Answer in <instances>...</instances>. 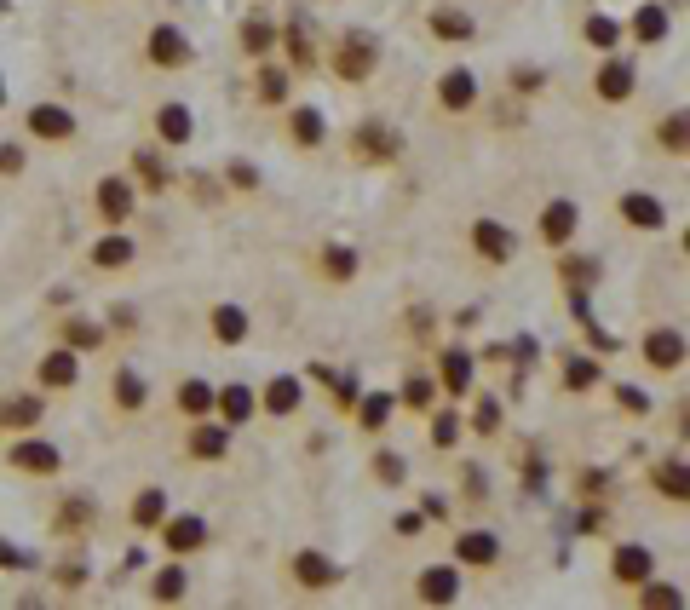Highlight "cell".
<instances>
[{
  "instance_id": "1",
  "label": "cell",
  "mask_w": 690,
  "mask_h": 610,
  "mask_svg": "<svg viewBox=\"0 0 690 610\" xmlns=\"http://www.w3.org/2000/svg\"><path fill=\"white\" fill-rule=\"evenodd\" d=\"M328 70L340 75L345 87L374 81V70H380V41H374L368 29H340V35H334V47H328Z\"/></svg>"
},
{
  "instance_id": "49",
  "label": "cell",
  "mask_w": 690,
  "mask_h": 610,
  "mask_svg": "<svg viewBox=\"0 0 690 610\" xmlns=\"http://www.w3.org/2000/svg\"><path fill=\"white\" fill-rule=\"evenodd\" d=\"M558 277H564V288H593L598 265L593 259H558Z\"/></svg>"
},
{
  "instance_id": "57",
  "label": "cell",
  "mask_w": 690,
  "mask_h": 610,
  "mask_svg": "<svg viewBox=\"0 0 690 610\" xmlns=\"http://www.w3.org/2000/svg\"><path fill=\"white\" fill-rule=\"evenodd\" d=\"M575 484H581V495H593V501H598V495H610V490H604V484H610V472H593V467H587Z\"/></svg>"
},
{
  "instance_id": "62",
  "label": "cell",
  "mask_w": 690,
  "mask_h": 610,
  "mask_svg": "<svg viewBox=\"0 0 690 610\" xmlns=\"http://www.w3.org/2000/svg\"><path fill=\"white\" fill-rule=\"evenodd\" d=\"M466 495H472V501L483 495V472L478 467H466Z\"/></svg>"
},
{
  "instance_id": "56",
  "label": "cell",
  "mask_w": 690,
  "mask_h": 610,
  "mask_svg": "<svg viewBox=\"0 0 690 610\" xmlns=\"http://www.w3.org/2000/svg\"><path fill=\"white\" fill-rule=\"evenodd\" d=\"M225 179H230L236 190H259V173H253L248 162H230V167H225Z\"/></svg>"
},
{
  "instance_id": "31",
  "label": "cell",
  "mask_w": 690,
  "mask_h": 610,
  "mask_svg": "<svg viewBox=\"0 0 690 610\" xmlns=\"http://www.w3.org/2000/svg\"><path fill=\"white\" fill-rule=\"evenodd\" d=\"M351 409H357V426H363L368 438H380L386 421H391V409H397V398H391V392H357Z\"/></svg>"
},
{
  "instance_id": "9",
  "label": "cell",
  "mask_w": 690,
  "mask_h": 610,
  "mask_svg": "<svg viewBox=\"0 0 690 610\" xmlns=\"http://www.w3.org/2000/svg\"><path fill=\"white\" fill-rule=\"evenodd\" d=\"M575 231H581V208H575L570 196H552L547 208H541V219H535V236L547 248H570Z\"/></svg>"
},
{
  "instance_id": "34",
  "label": "cell",
  "mask_w": 690,
  "mask_h": 610,
  "mask_svg": "<svg viewBox=\"0 0 690 610\" xmlns=\"http://www.w3.org/2000/svg\"><path fill=\"white\" fill-rule=\"evenodd\" d=\"M621 35H627V24L621 18H610V12H593V18H581V41L598 52H621Z\"/></svg>"
},
{
  "instance_id": "12",
  "label": "cell",
  "mask_w": 690,
  "mask_h": 610,
  "mask_svg": "<svg viewBox=\"0 0 690 610\" xmlns=\"http://www.w3.org/2000/svg\"><path fill=\"white\" fill-rule=\"evenodd\" d=\"M616 213H621V225H633V231H667V202L650 196V190H621Z\"/></svg>"
},
{
  "instance_id": "41",
  "label": "cell",
  "mask_w": 690,
  "mask_h": 610,
  "mask_svg": "<svg viewBox=\"0 0 690 610\" xmlns=\"http://www.w3.org/2000/svg\"><path fill=\"white\" fill-rule=\"evenodd\" d=\"M253 104H265V110H271V104H288V70H282V64H265V70H259Z\"/></svg>"
},
{
  "instance_id": "15",
  "label": "cell",
  "mask_w": 690,
  "mask_h": 610,
  "mask_svg": "<svg viewBox=\"0 0 690 610\" xmlns=\"http://www.w3.org/2000/svg\"><path fill=\"white\" fill-rule=\"evenodd\" d=\"M414 599L420 605H455L460 599V564H426L414 576Z\"/></svg>"
},
{
  "instance_id": "27",
  "label": "cell",
  "mask_w": 690,
  "mask_h": 610,
  "mask_svg": "<svg viewBox=\"0 0 690 610\" xmlns=\"http://www.w3.org/2000/svg\"><path fill=\"white\" fill-rule=\"evenodd\" d=\"M92 518H98L92 495H64V501H58V513H52V530H58V536H87Z\"/></svg>"
},
{
  "instance_id": "36",
  "label": "cell",
  "mask_w": 690,
  "mask_h": 610,
  "mask_svg": "<svg viewBox=\"0 0 690 610\" xmlns=\"http://www.w3.org/2000/svg\"><path fill=\"white\" fill-rule=\"evenodd\" d=\"M627 35L644 41V47H656V41L667 35V6H662V0H644L639 12H633V24H627Z\"/></svg>"
},
{
  "instance_id": "8",
  "label": "cell",
  "mask_w": 690,
  "mask_h": 610,
  "mask_svg": "<svg viewBox=\"0 0 690 610\" xmlns=\"http://www.w3.org/2000/svg\"><path fill=\"white\" fill-rule=\"evenodd\" d=\"M288 576H294L305 593H328V587H340V564L328 559V553H317V547H299L294 559H288Z\"/></svg>"
},
{
  "instance_id": "50",
  "label": "cell",
  "mask_w": 690,
  "mask_h": 610,
  "mask_svg": "<svg viewBox=\"0 0 690 610\" xmlns=\"http://www.w3.org/2000/svg\"><path fill=\"white\" fill-rule=\"evenodd\" d=\"M472 432H478V438H495V432H501V403L495 398L472 403Z\"/></svg>"
},
{
  "instance_id": "26",
  "label": "cell",
  "mask_w": 690,
  "mask_h": 610,
  "mask_svg": "<svg viewBox=\"0 0 690 610\" xmlns=\"http://www.w3.org/2000/svg\"><path fill=\"white\" fill-rule=\"evenodd\" d=\"M133 259H138V248H133V236L121 231V225H115L110 236L92 242V265H98V271H127Z\"/></svg>"
},
{
  "instance_id": "55",
  "label": "cell",
  "mask_w": 690,
  "mask_h": 610,
  "mask_svg": "<svg viewBox=\"0 0 690 610\" xmlns=\"http://www.w3.org/2000/svg\"><path fill=\"white\" fill-rule=\"evenodd\" d=\"M322 380L334 386V403H340V409H351V403H357V380H351V375H322Z\"/></svg>"
},
{
  "instance_id": "38",
  "label": "cell",
  "mask_w": 690,
  "mask_h": 610,
  "mask_svg": "<svg viewBox=\"0 0 690 610\" xmlns=\"http://www.w3.org/2000/svg\"><path fill=\"white\" fill-rule=\"evenodd\" d=\"M173 403H179V415H190V421H202V415H213V386L207 380H179V392H173Z\"/></svg>"
},
{
  "instance_id": "47",
  "label": "cell",
  "mask_w": 690,
  "mask_h": 610,
  "mask_svg": "<svg viewBox=\"0 0 690 610\" xmlns=\"http://www.w3.org/2000/svg\"><path fill=\"white\" fill-rule=\"evenodd\" d=\"M432 415V444L437 449H455L460 444V415H455V403H443V409H426Z\"/></svg>"
},
{
  "instance_id": "52",
  "label": "cell",
  "mask_w": 690,
  "mask_h": 610,
  "mask_svg": "<svg viewBox=\"0 0 690 610\" xmlns=\"http://www.w3.org/2000/svg\"><path fill=\"white\" fill-rule=\"evenodd\" d=\"M23 167H29V150H23V139H6V144H0V179H18Z\"/></svg>"
},
{
  "instance_id": "11",
  "label": "cell",
  "mask_w": 690,
  "mask_h": 610,
  "mask_svg": "<svg viewBox=\"0 0 690 610\" xmlns=\"http://www.w3.org/2000/svg\"><path fill=\"white\" fill-rule=\"evenodd\" d=\"M472 375H478V363H472L466 346H443V352H437V392L449 403L472 392Z\"/></svg>"
},
{
  "instance_id": "35",
  "label": "cell",
  "mask_w": 690,
  "mask_h": 610,
  "mask_svg": "<svg viewBox=\"0 0 690 610\" xmlns=\"http://www.w3.org/2000/svg\"><path fill=\"white\" fill-rule=\"evenodd\" d=\"M156 139L161 144H190V139H196V121H190L184 104H161V110H156Z\"/></svg>"
},
{
  "instance_id": "48",
  "label": "cell",
  "mask_w": 690,
  "mask_h": 610,
  "mask_svg": "<svg viewBox=\"0 0 690 610\" xmlns=\"http://www.w3.org/2000/svg\"><path fill=\"white\" fill-rule=\"evenodd\" d=\"M271 47H276V24H271V18H248V24H242V52L265 58Z\"/></svg>"
},
{
  "instance_id": "33",
  "label": "cell",
  "mask_w": 690,
  "mask_h": 610,
  "mask_svg": "<svg viewBox=\"0 0 690 610\" xmlns=\"http://www.w3.org/2000/svg\"><path fill=\"white\" fill-rule=\"evenodd\" d=\"M167 513H173V507H167V490H161V484H144V490L133 495V507H127L133 530H156Z\"/></svg>"
},
{
  "instance_id": "63",
  "label": "cell",
  "mask_w": 690,
  "mask_h": 610,
  "mask_svg": "<svg viewBox=\"0 0 690 610\" xmlns=\"http://www.w3.org/2000/svg\"><path fill=\"white\" fill-rule=\"evenodd\" d=\"M0 104H6V87H0Z\"/></svg>"
},
{
  "instance_id": "40",
  "label": "cell",
  "mask_w": 690,
  "mask_h": 610,
  "mask_svg": "<svg viewBox=\"0 0 690 610\" xmlns=\"http://www.w3.org/2000/svg\"><path fill=\"white\" fill-rule=\"evenodd\" d=\"M317 271H322L328 282H351V277H357V248H340V242H328V248L317 254Z\"/></svg>"
},
{
  "instance_id": "43",
  "label": "cell",
  "mask_w": 690,
  "mask_h": 610,
  "mask_svg": "<svg viewBox=\"0 0 690 610\" xmlns=\"http://www.w3.org/2000/svg\"><path fill=\"white\" fill-rule=\"evenodd\" d=\"M598 386V357L593 352H575L564 363V392H593Z\"/></svg>"
},
{
  "instance_id": "7",
  "label": "cell",
  "mask_w": 690,
  "mask_h": 610,
  "mask_svg": "<svg viewBox=\"0 0 690 610\" xmlns=\"http://www.w3.org/2000/svg\"><path fill=\"white\" fill-rule=\"evenodd\" d=\"M156 530H161V547H167L173 559H184V553H202V547H207V518L202 513H167Z\"/></svg>"
},
{
  "instance_id": "45",
  "label": "cell",
  "mask_w": 690,
  "mask_h": 610,
  "mask_svg": "<svg viewBox=\"0 0 690 610\" xmlns=\"http://www.w3.org/2000/svg\"><path fill=\"white\" fill-rule=\"evenodd\" d=\"M397 403L426 415V409L437 403V380H432V375H409V380H403V392H397Z\"/></svg>"
},
{
  "instance_id": "19",
  "label": "cell",
  "mask_w": 690,
  "mask_h": 610,
  "mask_svg": "<svg viewBox=\"0 0 690 610\" xmlns=\"http://www.w3.org/2000/svg\"><path fill=\"white\" fill-rule=\"evenodd\" d=\"M610 576H616L621 587H639L656 576V553L650 547H639V541H621L616 553H610Z\"/></svg>"
},
{
  "instance_id": "37",
  "label": "cell",
  "mask_w": 690,
  "mask_h": 610,
  "mask_svg": "<svg viewBox=\"0 0 690 610\" xmlns=\"http://www.w3.org/2000/svg\"><path fill=\"white\" fill-rule=\"evenodd\" d=\"M69 352H98L104 346V323H92V317H64V329H58Z\"/></svg>"
},
{
  "instance_id": "20",
  "label": "cell",
  "mask_w": 690,
  "mask_h": 610,
  "mask_svg": "<svg viewBox=\"0 0 690 610\" xmlns=\"http://www.w3.org/2000/svg\"><path fill=\"white\" fill-rule=\"evenodd\" d=\"M426 29H432V41H443V47H466V41L478 35L472 12H460V6H432V12H426Z\"/></svg>"
},
{
  "instance_id": "3",
  "label": "cell",
  "mask_w": 690,
  "mask_h": 610,
  "mask_svg": "<svg viewBox=\"0 0 690 610\" xmlns=\"http://www.w3.org/2000/svg\"><path fill=\"white\" fill-rule=\"evenodd\" d=\"M6 461H12V472H29V478H58L64 472V449L35 438V432H18L12 449H6Z\"/></svg>"
},
{
  "instance_id": "29",
  "label": "cell",
  "mask_w": 690,
  "mask_h": 610,
  "mask_svg": "<svg viewBox=\"0 0 690 610\" xmlns=\"http://www.w3.org/2000/svg\"><path fill=\"white\" fill-rule=\"evenodd\" d=\"M253 409H259V398H253V386H219L213 392V415L225 426H242V421H253Z\"/></svg>"
},
{
  "instance_id": "10",
  "label": "cell",
  "mask_w": 690,
  "mask_h": 610,
  "mask_svg": "<svg viewBox=\"0 0 690 610\" xmlns=\"http://www.w3.org/2000/svg\"><path fill=\"white\" fill-rule=\"evenodd\" d=\"M23 133L41 144H69L75 139V110L69 104H35L29 116H23Z\"/></svg>"
},
{
  "instance_id": "30",
  "label": "cell",
  "mask_w": 690,
  "mask_h": 610,
  "mask_svg": "<svg viewBox=\"0 0 690 610\" xmlns=\"http://www.w3.org/2000/svg\"><path fill=\"white\" fill-rule=\"evenodd\" d=\"M173 167H167V156L161 150H133V185H144V190H173Z\"/></svg>"
},
{
  "instance_id": "46",
  "label": "cell",
  "mask_w": 690,
  "mask_h": 610,
  "mask_svg": "<svg viewBox=\"0 0 690 610\" xmlns=\"http://www.w3.org/2000/svg\"><path fill=\"white\" fill-rule=\"evenodd\" d=\"M633 593H639L644 610H679V605H685V593H679V587H662L656 576H650V582H639Z\"/></svg>"
},
{
  "instance_id": "39",
  "label": "cell",
  "mask_w": 690,
  "mask_h": 610,
  "mask_svg": "<svg viewBox=\"0 0 690 610\" xmlns=\"http://www.w3.org/2000/svg\"><path fill=\"white\" fill-rule=\"evenodd\" d=\"M184 587H190V576H184V564H161L156 576H150V599L156 605H179Z\"/></svg>"
},
{
  "instance_id": "32",
  "label": "cell",
  "mask_w": 690,
  "mask_h": 610,
  "mask_svg": "<svg viewBox=\"0 0 690 610\" xmlns=\"http://www.w3.org/2000/svg\"><path fill=\"white\" fill-rule=\"evenodd\" d=\"M288 139H294L299 150H322V144H328V121H322V110L299 104L294 116H288Z\"/></svg>"
},
{
  "instance_id": "17",
  "label": "cell",
  "mask_w": 690,
  "mask_h": 610,
  "mask_svg": "<svg viewBox=\"0 0 690 610\" xmlns=\"http://www.w3.org/2000/svg\"><path fill=\"white\" fill-rule=\"evenodd\" d=\"M35 380H41V392H75L81 386V352H69V346L46 352L35 363Z\"/></svg>"
},
{
  "instance_id": "51",
  "label": "cell",
  "mask_w": 690,
  "mask_h": 610,
  "mask_svg": "<svg viewBox=\"0 0 690 610\" xmlns=\"http://www.w3.org/2000/svg\"><path fill=\"white\" fill-rule=\"evenodd\" d=\"M374 478H380V484H403V478H409V461L380 449V455H374Z\"/></svg>"
},
{
  "instance_id": "18",
  "label": "cell",
  "mask_w": 690,
  "mask_h": 610,
  "mask_svg": "<svg viewBox=\"0 0 690 610\" xmlns=\"http://www.w3.org/2000/svg\"><path fill=\"white\" fill-rule=\"evenodd\" d=\"M639 352H644V363H650L656 375H673V369H685V334L679 329H650Z\"/></svg>"
},
{
  "instance_id": "60",
  "label": "cell",
  "mask_w": 690,
  "mask_h": 610,
  "mask_svg": "<svg viewBox=\"0 0 690 610\" xmlns=\"http://www.w3.org/2000/svg\"><path fill=\"white\" fill-rule=\"evenodd\" d=\"M512 87L518 93H541V70H512Z\"/></svg>"
},
{
  "instance_id": "59",
  "label": "cell",
  "mask_w": 690,
  "mask_h": 610,
  "mask_svg": "<svg viewBox=\"0 0 690 610\" xmlns=\"http://www.w3.org/2000/svg\"><path fill=\"white\" fill-rule=\"evenodd\" d=\"M420 530H426V513H403V518H397V536H403V541H414Z\"/></svg>"
},
{
  "instance_id": "54",
  "label": "cell",
  "mask_w": 690,
  "mask_h": 610,
  "mask_svg": "<svg viewBox=\"0 0 690 610\" xmlns=\"http://www.w3.org/2000/svg\"><path fill=\"white\" fill-rule=\"evenodd\" d=\"M81 582H87V564H81V559H64V564H58V587H64V593H75Z\"/></svg>"
},
{
  "instance_id": "5",
  "label": "cell",
  "mask_w": 690,
  "mask_h": 610,
  "mask_svg": "<svg viewBox=\"0 0 690 610\" xmlns=\"http://www.w3.org/2000/svg\"><path fill=\"white\" fill-rule=\"evenodd\" d=\"M133 208H138V185L133 179H98V185H92V213H98V219H104V225H127V219H133Z\"/></svg>"
},
{
  "instance_id": "13",
  "label": "cell",
  "mask_w": 690,
  "mask_h": 610,
  "mask_svg": "<svg viewBox=\"0 0 690 610\" xmlns=\"http://www.w3.org/2000/svg\"><path fill=\"white\" fill-rule=\"evenodd\" d=\"M472 248H478V259H489V265H512L518 259V236L506 231L501 219H472Z\"/></svg>"
},
{
  "instance_id": "22",
  "label": "cell",
  "mask_w": 690,
  "mask_h": 610,
  "mask_svg": "<svg viewBox=\"0 0 690 610\" xmlns=\"http://www.w3.org/2000/svg\"><path fill=\"white\" fill-rule=\"evenodd\" d=\"M46 415V398H35V392H18V398H0V432H35Z\"/></svg>"
},
{
  "instance_id": "44",
  "label": "cell",
  "mask_w": 690,
  "mask_h": 610,
  "mask_svg": "<svg viewBox=\"0 0 690 610\" xmlns=\"http://www.w3.org/2000/svg\"><path fill=\"white\" fill-rule=\"evenodd\" d=\"M276 41L288 47V58H294V70H299V75H305V70H311V64H317V47H311V35H305V24H288V29H282V35H276Z\"/></svg>"
},
{
  "instance_id": "24",
  "label": "cell",
  "mask_w": 690,
  "mask_h": 610,
  "mask_svg": "<svg viewBox=\"0 0 690 610\" xmlns=\"http://www.w3.org/2000/svg\"><path fill=\"white\" fill-rule=\"evenodd\" d=\"M184 455H190V461H225V455H230V426L225 421L207 426V415H202V426L184 438Z\"/></svg>"
},
{
  "instance_id": "42",
  "label": "cell",
  "mask_w": 690,
  "mask_h": 610,
  "mask_svg": "<svg viewBox=\"0 0 690 610\" xmlns=\"http://www.w3.org/2000/svg\"><path fill=\"white\" fill-rule=\"evenodd\" d=\"M656 144H662L667 156H685L690 150V127H685V110H673V116L656 121Z\"/></svg>"
},
{
  "instance_id": "23",
  "label": "cell",
  "mask_w": 690,
  "mask_h": 610,
  "mask_svg": "<svg viewBox=\"0 0 690 610\" xmlns=\"http://www.w3.org/2000/svg\"><path fill=\"white\" fill-rule=\"evenodd\" d=\"M299 403H305V380H299V375H276V380H265V392H259V409L276 415V421H282V415H294Z\"/></svg>"
},
{
  "instance_id": "14",
  "label": "cell",
  "mask_w": 690,
  "mask_h": 610,
  "mask_svg": "<svg viewBox=\"0 0 690 610\" xmlns=\"http://www.w3.org/2000/svg\"><path fill=\"white\" fill-rule=\"evenodd\" d=\"M478 104V75L466 70V64H455V70L437 75V110H449V116H466Z\"/></svg>"
},
{
  "instance_id": "58",
  "label": "cell",
  "mask_w": 690,
  "mask_h": 610,
  "mask_svg": "<svg viewBox=\"0 0 690 610\" xmlns=\"http://www.w3.org/2000/svg\"><path fill=\"white\" fill-rule=\"evenodd\" d=\"M0 570H29V553H18L12 541H0Z\"/></svg>"
},
{
  "instance_id": "25",
  "label": "cell",
  "mask_w": 690,
  "mask_h": 610,
  "mask_svg": "<svg viewBox=\"0 0 690 610\" xmlns=\"http://www.w3.org/2000/svg\"><path fill=\"white\" fill-rule=\"evenodd\" d=\"M650 484H656V495H662V501H673V507H685V495H690L685 455H667V461H656V467H650Z\"/></svg>"
},
{
  "instance_id": "61",
  "label": "cell",
  "mask_w": 690,
  "mask_h": 610,
  "mask_svg": "<svg viewBox=\"0 0 690 610\" xmlns=\"http://www.w3.org/2000/svg\"><path fill=\"white\" fill-rule=\"evenodd\" d=\"M420 513H426V518H449V501H437V495H426V501H420Z\"/></svg>"
},
{
  "instance_id": "16",
  "label": "cell",
  "mask_w": 690,
  "mask_h": 610,
  "mask_svg": "<svg viewBox=\"0 0 690 610\" xmlns=\"http://www.w3.org/2000/svg\"><path fill=\"white\" fill-rule=\"evenodd\" d=\"M207 334L225 346V352H236L242 340L253 334V317H248V305H236V300H225V305H213L207 311Z\"/></svg>"
},
{
  "instance_id": "2",
  "label": "cell",
  "mask_w": 690,
  "mask_h": 610,
  "mask_svg": "<svg viewBox=\"0 0 690 610\" xmlns=\"http://www.w3.org/2000/svg\"><path fill=\"white\" fill-rule=\"evenodd\" d=\"M345 156L357 167H391L403 156V139H397L391 121H357V127L345 133Z\"/></svg>"
},
{
  "instance_id": "21",
  "label": "cell",
  "mask_w": 690,
  "mask_h": 610,
  "mask_svg": "<svg viewBox=\"0 0 690 610\" xmlns=\"http://www.w3.org/2000/svg\"><path fill=\"white\" fill-rule=\"evenodd\" d=\"M455 564H466V570H495V564H501V541L489 536V530H460Z\"/></svg>"
},
{
  "instance_id": "28",
  "label": "cell",
  "mask_w": 690,
  "mask_h": 610,
  "mask_svg": "<svg viewBox=\"0 0 690 610\" xmlns=\"http://www.w3.org/2000/svg\"><path fill=\"white\" fill-rule=\"evenodd\" d=\"M110 398H115V409H121V415H138V409L150 403V386H144V375H138V369H127V363H121V369L110 375Z\"/></svg>"
},
{
  "instance_id": "4",
  "label": "cell",
  "mask_w": 690,
  "mask_h": 610,
  "mask_svg": "<svg viewBox=\"0 0 690 610\" xmlns=\"http://www.w3.org/2000/svg\"><path fill=\"white\" fill-rule=\"evenodd\" d=\"M593 93L604 104H627V98L639 93V64L621 58V52H604V64L593 70Z\"/></svg>"
},
{
  "instance_id": "53",
  "label": "cell",
  "mask_w": 690,
  "mask_h": 610,
  "mask_svg": "<svg viewBox=\"0 0 690 610\" xmlns=\"http://www.w3.org/2000/svg\"><path fill=\"white\" fill-rule=\"evenodd\" d=\"M616 403H621V409H627V415H650V409H656L644 386H616Z\"/></svg>"
},
{
  "instance_id": "6",
  "label": "cell",
  "mask_w": 690,
  "mask_h": 610,
  "mask_svg": "<svg viewBox=\"0 0 690 610\" xmlns=\"http://www.w3.org/2000/svg\"><path fill=\"white\" fill-rule=\"evenodd\" d=\"M144 58H150L156 70H184V64L196 58V47H190V35H184L179 24H156L144 35Z\"/></svg>"
}]
</instances>
